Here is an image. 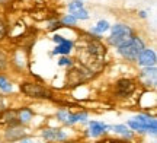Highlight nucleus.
Segmentation results:
<instances>
[{"label": "nucleus", "instance_id": "nucleus-17", "mask_svg": "<svg viewBox=\"0 0 157 143\" xmlns=\"http://www.w3.org/2000/svg\"><path fill=\"white\" fill-rule=\"evenodd\" d=\"M134 120L138 121V123H141V124H143V126H146V129H147V126H148L150 123H153L156 118H154V117H151V115L138 114V115H135V117H134Z\"/></svg>", "mask_w": 157, "mask_h": 143}, {"label": "nucleus", "instance_id": "nucleus-26", "mask_svg": "<svg viewBox=\"0 0 157 143\" xmlns=\"http://www.w3.org/2000/svg\"><path fill=\"white\" fill-rule=\"evenodd\" d=\"M66 40V38H64V37H63V35H54V37H52V41H54V42H57V44H60V42H63V41Z\"/></svg>", "mask_w": 157, "mask_h": 143}, {"label": "nucleus", "instance_id": "nucleus-22", "mask_svg": "<svg viewBox=\"0 0 157 143\" xmlns=\"http://www.w3.org/2000/svg\"><path fill=\"white\" fill-rule=\"evenodd\" d=\"M76 22H77V19H76L74 16H71V15H66V16L61 19L63 25H68V26H74Z\"/></svg>", "mask_w": 157, "mask_h": 143}, {"label": "nucleus", "instance_id": "nucleus-4", "mask_svg": "<svg viewBox=\"0 0 157 143\" xmlns=\"http://www.w3.org/2000/svg\"><path fill=\"white\" fill-rule=\"evenodd\" d=\"M137 62H138V64L143 66V67L156 66V62H157L156 51L151 50V48H144V50L140 53V56L137 57Z\"/></svg>", "mask_w": 157, "mask_h": 143}, {"label": "nucleus", "instance_id": "nucleus-16", "mask_svg": "<svg viewBox=\"0 0 157 143\" xmlns=\"http://www.w3.org/2000/svg\"><path fill=\"white\" fill-rule=\"evenodd\" d=\"M86 118H87V113H77V114H71L70 115V118H68L67 124L68 126H71V124H74V123H78V121H86Z\"/></svg>", "mask_w": 157, "mask_h": 143}, {"label": "nucleus", "instance_id": "nucleus-24", "mask_svg": "<svg viewBox=\"0 0 157 143\" xmlns=\"http://www.w3.org/2000/svg\"><path fill=\"white\" fill-rule=\"evenodd\" d=\"M6 66H7V56L0 50V72H2V70H5Z\"/></svg>", "mask_w": 157, "mask_h": 143}, {"label": "nucleus", "instance_id": "nucleus-27", "mask_svg": "<svg viewBox=\"0 0 157 143\" xmlns=\"http://www.w3.org/2000/svg\"><path fill=\"white\" fill-rule=\"evenodd\" d=\"M6 109V104H5V98H3V95L0 93V113H3Z\"/></svg>", "mask_w": 157, "mask_h": 143}, {"label": "nucleus", "instance_id": "nucleus-18", "mask_svg": "<svg viewBox=\"0 0 157 143\" xmlns=\"http://www.w3.org/2000/svg\"><path fill=\"white\" fill-rule=\"evenodd\" d=\"M12 89H13V86H12V83L9 82V79H7L6 76H3V74H0V91L12 92Z\"/></svg>", "mask_w": 157, "mask_h": 143}, {"label": "nucleus", "instance_id": "nucleus-11", "mask_svg": "<svg viewBox=\"0 0 157 143\" xmlns=\"http://www.w3.org/2000/svg\"><path fill=\"white\" fill-rule=\"evenodd\" d=\"M89 134L92 136V137H99V136H102V134H105L106 133V129L109 126H106L105 123H101V121H89Z\"/></svg>", "mask_w": 157, "mask_h": 143}, {"label": "nucleus", "instance_id": "nucleus-15", "mask_svg": "<svg viewBox=\"0 0 157 143\" xmlns=\"http://www.w3.org/2000/svg\"><path fill=\"white\" fill-rule=\"evenodd\" d=\"M156 76H157V69L156 66H150V67H146L144 70H141L140 73V77H147V83L150 82V79L153 80V82H156Z\"/></svg>", "mask_w": 157, "mask_h": 143}, {"label": "nucleus", "instance_id": "nucleus-7", "mask_svg": "<svg viewBox=\"0 0 157 143\" xmlns=\"http://www.w3.org/2000/svg\"><path fill=\"white\" fill-rule=\"evenodd\" d=\"M41 136L48 142H63L67 139V134L61 129H44Z\"/></svg>", "mask_w": 157, "mask_h": 143}, {"label": "nucleus", "instance_id": "nucleus-2", "mask_svg": "<svg viewBox=\"0 0 157 143\" xmlns=\"http://www.w3.org/2000/svg\"><path fill=\"white\" fill-rule=\"evenodd\" d=\"M19 89L23 95L34 98V99H51L52 98V92L48 88L35 83V82H23L19 85Z\"/></svg>", "mask_w": 157, "mask_h": 143}, {"label": "nucleus", "instance_id": "nucleus-8", "mask_svg": "<svg viewBox=\"0 0 157 143\" xmlns=\"http://www.w3.org/2000/svg\"><path fill=\"white\" fill-rule=\"evenodd\" d=\"M25 129L21 126H17V124H12L7 130L5 132V139L7 142H15V140H21L22 137H25Z\"/></svg>", "mask_w": 157, "mask_h": 143}, {"label": "nucleus", "instance_id": "nucleus-25", "mask_svg": "<svg viewBox=\"0 0 157 143\" xmlns=\"http://www.w3.org/2000/svg\"><path fill=\"white\" fill-rule=\"evenodd\" d=\"M5 35H6V25H5V22L2 21V18H0V41L3 40Z\"/></svg>", "mask_w": 157, "mask_h": 143}, {"label": "nucleus", "instance_id": "nucleus-10", "mask_svg": "<svg viewBox=\"0 0 157 143\" xmlns=\"http://www.w3.org/2000/svg\"><path fill=\"white\" fill-rule=\"evenodd\" d=\"M105 47L102 46L99 41H92L89 46H87V54L92 58H102L105 56Z\"/></svg>", "mask_w": 157, "mask_h": 143}, {"label": "nucleus", "instance_id": "nucleus-6", "mask_svg": "<svg viewBox=\"0 0 157 143\" xmlns=\"http://www.w3.org/2000/svg\"><path fill=\"white\" fill-rule=\"evenodd\" d=\"M135 91V83L131 79H119L117 82V95L118 97H129Z\"/></svg>", "mask_w": 157, "mask_h": 143}, {"label": "nucleus", "instance_id": "nucleus-12", "mask_svg": "<svg viewBox=\"0 0 157 143\" xmlns=\"http://www.w3.org/2000/svg\"><path fill=\"white\" fill-rule=\"evenodd\" d=\"M73 50V41L70 40H64L63 42L57 44V47L54 48V54H60V56H68L70 51Z\"/></svg>", "mask_w": 157, "mask_h": 143}, {"label": "nucleus", "instance_id": "nucleus-28", "mask_svg": "<svg viewBox=\"0 0 157 143\" xmlns=\"http://www.w3.org/2000/svg\"><path fill=\"white\" fill-rule=\"evenodd\" d=\"M19 143H34L31 139H28V137H22L21 140H19Z\"/></svg>", "mask_w": 157, "mask_h": 143}, {"label": "nucleus", "instance_id": "nucleus-19", "mask_svg": "<svg viewBox=\"0 0 157 143\" xmlns=\"http://www.w3.org/2000/svg\"><path fill=\"white\" fill-rule=\"evenodd\" d=\"M109 28H111V25H109V22H108V21H99V22H98V25H96L92 31H93V32H96V34H103V32H106Z\"/></svg>", "mask_w": 157, "mask_h": 143}, {"label": "nucleus", "instance_id": "nucleus-31", "mask_svg": "<svg viewBox=\"0 0 157 143\" xmlns=\"http://www.w3.org/2000/svg\"><path fill=\"white\" fill-rule=\"evenodd\" d=\"M7 2H10V0H0V5H5V3H7Z\"/></svg>", "mask_w": 157, "mask_h": 143}, {"label": "nucleus", "instance_id": "nucleus-23", "mask_svg": "<svg viewBox=\"0 0 157 143\" xmlns=\"http://www.w3.org/2000/svg\"><path fill=\"white\" fill-rule=\"evenodd\" d=\"M74 62L73 58L67 57V56H63L60 60H58V66H61V67H64V66H67V67H70V66H73Z\"/></svg>", "mask_w": 157, "mask_h": 143}, {"label": "nucleus", "instance_id": "nucleus-9", "mask_svg": "<svg viewBox=\"0 0 157 143\" xmlns=\"http://www.w3.org/2000/svg\"><path fill=\"white\" fill-rule=\"evenodd\" d=\"M87 77H89V74L86 73V72H80V69L73 67L67 73V83H70V85H80Z\"/></svg>", "mask_w": 157, "mask_h": 143}, {"label": "nucleus", "instance_id": "nucleus-5", "mask_svg": "<svg viewBox=\"0 0 157 143\" xmlns=\"http://www.w3.org/2000/svg\"><path fill=\"white\" fill-rule=\"evenodd\" d=\"M68 10H70V15L74 16L76 19H80V21H86L89 19V13L87 10L83 7V2L82 0H74L68 5Z\"/></svg>", "mask_w": 157, "mask_h": 143}, {"label": "nucleus", "instance_id": "nucleus-30", "mask_svg": "<svg viewBox=\"0 0 157 143\" xmlns=\"http://www.w3.org/2000/svg\"><path fill=\"white\" fill-rule=\"evenodd\" d=\"M140 16H141V18H146V16H147L146 12H140Z\"/></svg>", "mask_w": 157, "mask_h": 143}, {"label": "nucleus", "instance_id": "nucleus-20", "mask_svg": "<svg viewBox=\"0 0 157 143\" xmlns=\"http://www.w3.org/2000/svg\"><path fill=\"white\" fill-rule=\"evenodd\" d=\"M127 126H129L132 130H135V132H138V133H146V126H143L141 123L135 121L134 118H132V120H128Z\"/></svg>", "mask_w": 157, "mask_h": 143}, {"label": "nucleus", "instance_id": "nucleus-29", "mask_svg": "<svg viewBox=\"0 0 157 143\" xmlns=\"http://www.w3.org/2000/svg\"><path fill=\"white\" fill-rule=\"evenodd\" d=\"M109 143H127V142H124V140H119V139H111V140H109Z\"/></svg>", "mask_w": 157, "mask_h": 143}, {"label": "nucleus", "instance_id": "nucleus-14", "mask_svg": "<svg viewBox=\"0 0 157 143\" xmlns=\"http://www.w3.org/2000/svg\"><path fill=\"white\" fill-rule=\"evenodd\" d=\"M111 130L115 133H118V134H122L124 137H128V139H132V136H134V133L131 132V130H128V127L124 126V124H117V126H112L111 127Z\"/></svg>", "mask_w": 157, "mask_h": 143}, {"label": "nucleus", "instance_id": "nucleus-21", "mask_svg": "<svg viewBox=\"0 0 157 143\" xmlns=\"http://www.w3.org/2000/svg\"><path fill=\"white\" fill-rule=\"evenodd\" d=\"M70 115H71V113H70L68 109H58V111H57V118L60 121H63V123H66V124H67Z\"/></svg>", "mask_w": 157, "mask_h": 143}, {"label": "nucleus", "instance_id": "nucleus-1", "mask_svg": "<svg viewBox=\"0 0 157 143\" xmlns=\"http://www.w3.org/2000/svg\"><path fill=\"white\" fill-rule=\"evenodd\" d=\"M146 48L144 41L140 37H131L128 40L122 42L121 46H118V54L122 58L128 60V62H137V57L140 56V53Z\"/></svg>", "mask_w": 157, "mask_h": 143}, {"label": "nucleus", "instance_id": "nucleus-13", "mask_svg": "<svg viewBox=\"0 0 157 143\" xmlns=\"http://www.w3.org/2000/svg\"><path fill=\"white\" fill-rule=\"evenodd\" d=\"M16 114H17V121H19V123H22V124L29 123V121H31V118L34 117V113H32V109H31V108H21V109H17Z\"/></svg>", "mask_w": 157, "mask_h": 143}, {"label": "nucleus", "instance_id": "nucleus-3", "mask_svg": "<svg viewBox=\"0 0 157 143\" xmlns=\"http://www.w3.org/2000/svg\"><path fill=\"white\" fill-rule=\"evenodd\" d=\"M109 29H111V37L108 38V42L111 46H121L122 42H125L128 38L132 37V29L129 28L128 25H124V23L112 25Z\"/></svg>", "mask_w": 157, "mask_h": 143}]
</instances>
